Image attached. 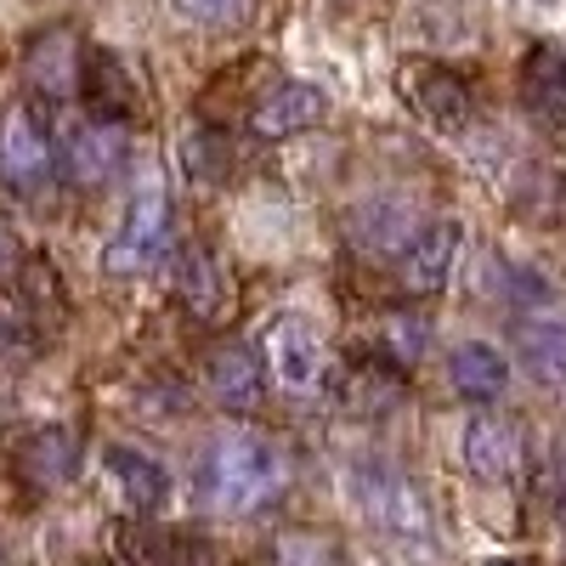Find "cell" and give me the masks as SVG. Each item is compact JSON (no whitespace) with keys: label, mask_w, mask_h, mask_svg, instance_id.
<instances>
[{"label":"cell","mask_w":566,"mask_h":566,"mask_svg":"<svg viewBox=\"0 0 566 566\" xmlns=\"http://www.w3.org/2000/svg\"><path fill=\"white\" fill-rule=\"evenodd\" d=\"M283 476H290L283 448L261 431H221L199 459V493L227 515H244V510L266 504L283 488Z\"/></svg>","instance_id":"cell-1"},{"label":"cell","mask_w":566,"mask_h":566,"mask_svg":"<svg viewBox=\"0 0 566 566\" xmlns=\"http://www.w3.org/2000/svg\"><path fill=\"white\" fill-rule=\"evenodd\" d=\"M352 493H357V510H363L386 538H397L402 549H408V544L424 549V544L437 538L431 499H424V488L408 482L402 470H363V476L352 482Z\"/></svg>","instance_id":"cell-2"},{"label":"cell","mask_w":566,"mask_h":566,"mask_svg":"<svg viewBox=\"0 0 566 566\" xmlns=\"http://www.w3.org/2000/svg\"><path fill=\"white\" fill-rule=\"evenodd\" d=\"M170 232H176V216H170V199L159 193V187H148L119 221V232L108 239L103 250V272L108 277H142L154 272L170 250Z\"/></svg>","instance_id":"cell-3"},{"label":"cell","mask_w":566,"mask_h":566,"mask_svg":"<svg viewBox=\"0 0 566 566\" xmlns=\"http://www.w3.org/2000/svg\"><path fill=\"white\" fill-rule=\"evenodd\" d=\"M57 148H52V130H45L34 103H12L0 114V181L12 193H34V187L52 181Z\"/></svg>","instance_id":"cell-4"},{"label":"cell","mask_w":566,"mask_h":566,"mask_svg":"<svg viewBox=\"0 0 566 566\" xmlns=\"http://www.w3.org/2000/svg\"><path fill=\"white\" fill-rule=\"evenodd\" d=\"M80 69H85V40L80 29L69 23H52V29H34L23 40V80L34 97L45 103H63L80 91Z\"/></svg>","instance_id":"cell-5"},{"label":"cell","mask_w":566,"mask_h":566,"mask_svg":"<svg viewBox=\"0 0 566 566\" xmlns=\"http://www.w3.org/2000/svg\"><path fill=\"white\" fill-rule=\"evenodd\" d=\"M459 250H464V227L459 221H424L413 239H402V255H397V283L408 295H437L442 283L453 277L459 266Z\"/></svg>","instance_id":"cell-6"},{"label":"cell","mask_w":566,"mask_h":566,"mask_svg":"<svg viewBox=\"0 0 566 566\" xmlns=\"http://www.w3.org/2000/svg\"><path fill=\"white\" fill-rule=\"evenodd\" d=\"M130 159V136H125V119H103V114H91L74 136H69V181L80 187H108Z\"/></svg>","instance_id":"cell-7"},{"label":"cell","mask_w":566,"mask_h":566,"mask_svg":"<svg viewBox=\"0 0 566 566\" xmlns=\"http://www.w3.org/2000/svg\"><path fill=\"white\" fill-rule=\"evenodd\" d=\"M323 119H328V97H323L317 85H306V80H277V85H266L261 97H255V108H250V130L266 136V142L301 136V130H312V125H323Z\"/></svg>","instance_id":"cell-8"},{"label":"cell","mask_w":566,"mask_h":566,"mask_svg":"<svg viewBox=\"0 0 566 566\" xmlns=\"http://www.w3.org/2000/svg\"><path fill=\"white\" fill-rule=\"evenodd\" d=\"M12 470L29 493H57L74 482L80 470V437L63 431V424H45V431H29L12 453Z\"/></svg>","instance_id":"cell-9"},{"label":"cell","mask_w":566,"mask_h":566,"mask_svg":"<svg viewBox=\"0 0 566 566\" xmlns=\"http://www.w3.org/2000/svg\"><path fill=\"white\" fill-rule=\"evenodd\" d=\"M266 363L283 391H312L323 380V335L306 317H283L266 335Z\"/></svg>","instance_id":"cell-10"},{"label":"cell","mask_w":566,"mask_h":566,"mask_svg":"<svg viewBox=\"0 0 566 566\" xmlns=\"http://www.w3.org/2000/svg\"><path fill=\"white\" fill-rule=\"evenodd\" d=\"M522 103H527V114L538 119V125H549V130H566V52L560 45H533V52L522 57Z\"/></svg>","instance_id":"cell-11"},{"label":"cell","mask_w":566,"mask_h":566,"mask_svg":"<svg viewBox=\"0 0 566 566\" xmlns=\"http://www.w3.org/2000/svg\"><path fill=\"white\" fill-rule=\"evenodd\" d=\"M464 464L482 482H510L522 470V431H515V419H499V413L470 419L464 424Z\"/></svg>","instance_id":"cell-12"},{"label":"cell","mask_w":566,"mask_h":566,"mask_svg":"<svg viewBox=\"0 0 566 566\" xmlns=\"http://www.w3.org/2000/svg\"><path fill=\"white\" fill-rule=\"evenodd\" d=\"M205 380H210V397L221 408H255L261 386H266V368H261V357L244 340H227V346H210Z\"/></svg>","instance_id":"cell-13"},{"label":"cell","mask_w":566,"mask_h":566,"mask_svg":"<svg viewBox=\"0 0 566 566\" xmlns=\"http://www.w3.org/2000/svg\"><path fill=\"white\" fill-rule=\"evenodd\" d=\"M402 97L424 114V119H437V125H464L470 119V91L453 69L442 63H408L402 69Z\"/></svg>","instance_id":"cell-14"},{"label":"cell","mask_w":566,"mask_h":566,"mask_svg":"<svg viewBox=\"0 0 566 566\" xmlns=\"http://www.w3.org/2000/svg\"><path fill=\"white\" fill-rule=\"evenodd\" d=\"M80 91H85L91 114H103V119H130L136 114V85H130L125 63L108 52V45H91V52H85Z\"/></svg>","instance_id":"cell-15"},{"label":"cell","mask_w":566,"mask_h":566,"mask_svg":"<svg viewBox=\"0 0 566 566\" xmlns=\"http://www.w3.org/2000/svg\"><path fill=\"white\" fill-rule=\"evenodd\" d=\"M176 301L193 312V317H216L221 301H227V272L221 261L205 250V244H187L176 255Z\"/></svg>","instance_id":"cell-16"},{"label":"cell","mask_w":566,"mask_h":566,"mask_svg":"<svg viewBox=\"0 0 566 566\" xmlns=\"http://www.w3.org/2000/svg\"><path fill=\"white\" fill-rule=\"evenodd\" d=\"M448 380H453V391L470 397V402H493V397L510 386V363H504L493 346H482V340H464V346H453V357H448Z\"/></svg>","instance_id":"cell-17"},{"label":"cell","mask_w":566,"mask_h":566,"mask_svg":"<svg viewBox=\"0 0 566 566\" xmlns=\"http://www.w3.org/2000/svg\"><path fill=\"white\" fill-rule=\"evenodd\" d=\"M119 555L130 566H210V549L199 538L159 533V527H125L119 533Z\"/></svg>","instance_id":"cell-18"},{"label":"cell","mask_w":566,"mask_h":566,"mask_svg":"<svg viewBox=\"0 0 566 566\" xmlns=\"http://www.w3.org/2000/svg\"><path fill=\"white\" fill-rule=\"evenodd\" d=\"M515 352L549 386H566V317H527L515 323Z\"/></svg>","instance_id":"cell-19"},{"label":"cell","mask_w":566,"mask_h":566,"mask_svg":"<svg viewBox=\"0 0 566 566\" xmlns=\"http://www.w3.org/2000/svg\"><path fill=\"white\" fill-rule=\"evenodd\" d=\"M108 476L119 482L130 510H159L170 499V476L148 453H136V448H108Z\"/></svg>","instance_id":"cell-20"},{"label":"cell","mask_w":566,"mask_h":566,"mask_svg":"<svg viewBox=\"0 0 566 566\" xmlns=\"http://www.w3.org/2000/svg\"><path fill=\"white\" fill-rule=\"evenodd\" d=\"M402 397H408V380H402L397 363H357L352 380H346L352 413H391V408H402Z\"/></svg>","instance_id":"cell-21"},{"label":"cell","mask_w":566,"mask_h":566,"mask_svg":"<svg viewBox=\"0 0 566 566\" xmlns=\"http://www.w3.org/2000/svg\"><path fill=\"white\" fill-rule=\"evenodd\" d=\"M181 170L193 176V181H205V187L227 181V170H232L227 136H221V130H193V136H181Z\"/></svg>","instance_id":"cell-22"},{"label":"cell","mask_w":566,"mask_h":566,"mask_svg":"<svg viewBox=\"0 0 566 566\" xmlns=\"http://www.w3.org/2000/svg\"><path fill=\"white\" fill-rule=\"evenodd\" d=\"M277 566H340V555L317 533H283L277 538Z\"/></svg>","instance_id":"cell-23"},{"label":"cell","mask_w":566,"mask_h":566,"mask_svg":"<svg viewBox=\"0 0 566 566\" xmlns=\"http://www.w3.org/2000/svg\"><path fill=\"white\" fill-rule=\"evenodd\" d=\"M176 12L205 23V29H227V23H244L250 0H176Z\"/></svg>","instance_id":"cell-24"},{"label":"cell","mask_w":566,"mask_h":566,"mask_svg":"<svg viewBox=\"0 0 566 566\" xmlns=\"http://www.w3.org/2000/svg\"><path fill=\"white\" fill-rule=\"evenodd\" d=\"M18 277H23L29 306H45V301H52V306L63 312V283H57V266H52V261H23Z\"/></svg>","instance_id":"cell-25"},{"label":"cell","mask_w":566,"mask_h":566,"mask_svg":"<svg viewBox=\"0 0 566 566\" xmlns=\"http://www.w3.org/2000/svg\"><path fill=\"white\" fill-rule=\"evenodd\" d=\"M386 346H391V363H413L424 346H431V328L408 323V317H386Z\"/></svg>","instance_id":"cell-26"},{"label":"cell","mask_w":566,"mask_h":566,"mask_svg":"<svg viewBox=\"0 0 566 566\" xmlns=\"http://www.w3.org/2000/svg\"><path fill=\"white\" fill-rule=\"evenodd\" d=\"M34 346V328H29V317L23 312H0V352H7V357H23Z\"/></svg>","instance_id":"cell-27"},{"label":"cell","mask_w":566,"mask_h":566,"mask_svg":"<svg viewBox=\"0 0 566 566\" xmlns=\"http://www.w3.org/2000/svg\"><path fill=\"white\" fill-rule=\"evenodd\" d=\"M18 266H23V244H18L12 227H0V283H12Z\"/></svg>","instance_id":"cell-28"},{"label":"cell","mask_w":566,"mask_h":566,"mask_svg":"<svg viewBox=\"0 0 566 566\" xmlns=\"http://www.w3.org/2000/svg\"><path fill=\"white\" fill-rule=\"evenodd\" d=\"M493 566H527V560H493Z\"/></svg>","instance_id":"cell-29"}]
</instances>
